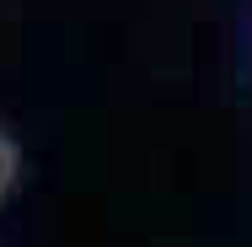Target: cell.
Listing matches in <instances>:
<instances>
[{
    "mask_svg": "<svg viewBox=\"0 0 252 247\" xmlns=\"http://www.w3.org/2000/svg\"><path fill=\"white\" fill-rule=\"evenodd\" d=\"M11 177H16V145L0 135V199H5V188H11Z\"/></svg>",
    "mask_w": 252,
    "mask_h": 247,
    "instance_id": "6da1fadb",
    "label": "cell"
}]
</instances>
